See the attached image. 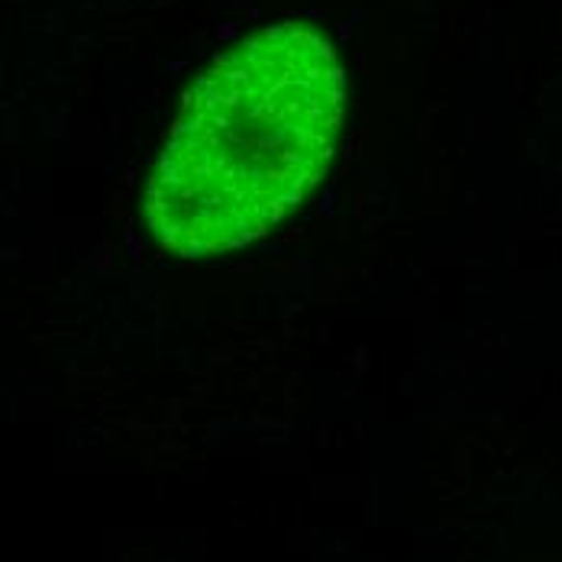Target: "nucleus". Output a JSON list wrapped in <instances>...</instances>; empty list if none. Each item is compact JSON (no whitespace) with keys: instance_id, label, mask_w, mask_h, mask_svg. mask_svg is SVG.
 Returning a JSON list of instances; mask_svg holds the SVG:
<instances>
[{"instance_id":"obj_1","label":"nucleus","mask_w":562,"mask_h":562,"mask_svg":"<svg viewBox=\"0 0 562 562\" xmlns=\"http://www.w3.org/2000/svg\"><path fill=\"white\" fill-rule=\"evenodd\" d=\"M342 120L346 68L317 26L243 36L181 98L143 191L146 229L178 259L259 243L327 178Z\"/></svg>"}]
</instances>
